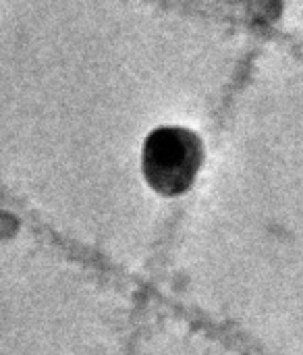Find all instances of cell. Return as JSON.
<instances>
[{"label":"cell","instance_id":"6da1fadb","mask_svg":"<svg viewBox=\"0 0 303 355\" xmlns=\"http://www.w3.org/2000/svg\"><path fill=\"white\" fill-rule=\"evenodd\" d=\"M189 148L183 146L179 139H168L156 146L152 171L156 181L166 189H179L183 183H187L191 175V154Z\"/></svg>","mask_w":303,"mask_h":355}]
</instances>
